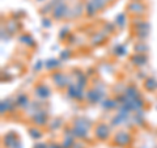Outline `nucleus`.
<instances>
[{"instance_id":"6","label":"nucleus","mask_w":157,"mask_h":148,"mask_svg":"<svg viewBox=\"0 0 157 148\" xmlns=\"http://www.w3.org/2000/svg\"><path fill=\"white\" fill-rule=\"evenodd\" d=\"M66 13H67V7H66L64 3H60L59 6L55 7V9H54V17L55 18H62Z\"/></svg>"},{"instance_id":"8","label":"nucleus","mask_w":157,"mask_h":148,"mask_svg":"<svg viewBox=\"0 0 157 148\" xmlns=\"http://www.w3.org/2000/svg\"><path fill=\"white\" fill-rule=\"evenodd\" d=\"M36 93L39 97H48V93H50V91H48V88L45 87V85H38L36 88Z\"/></svg>"},{"instance_id":"2","label":"nucleus","mask_w":157,"mask_h":148,"mask_svg":"<svg viewBox=\"0 0 157 148\" xmlns=\"http://www.w3.org/2000/svg\"><path fill=\"white\" fill-rule=\"evenodd\" d=\"M94 136L97 140L106 142L110 139V127L106 123H98L94 129Z\"/></svg>"},{"instance_id":"3","label":"nucleus","mask_w":157,"mask_h":148,"mask_svg":"<svg viewBox=\"0 0 157 148\" xmlns=\"http://www.w3.org/2000/svg\"><path fill=\"white\" fill-rule=\"evenodd\" d=\"M127 11L132 13L134 16H141L147 11V6L141 2V0H132L127 6Z\"/></svg>"},{"instance_id":"7","label":"nucleus","mask_w":157,"mask_h":148,"mask_svg":"<svg viewBox=\"0 0 157 148\" xmlns=\"http://www.w3.org/2000/svg\"><path fill=\"white\" fill-rule=\"evenodd\" d=\"M28 103H29V100H28V97L25 95H21V96L17 97L16 106H18V107H28Z\"/></svg>"},{"instance_id":"9","label":"nucleus","mask_w":157,"mask_h":148,"mask_svg":"<svg viewBox=\"0 0 157 148\" xmlns=\"http://www.w3.org/2000/svg\"><path fill=\"white\" fill-rule=\"evenodd\" d=\"M144 87H145V89H147V91L152 92V91L157 89V81L153 80V79H147L145 83H144Z\"/></svg>"},{"instance_id":"11","label":"nucleus","mask_w":157,"mask_h":148,"mask_svg":"<svg viewBox=\"0 0 157 148\" xmlns=\"http://www.w3.org/2000/svg\"><path fill=\"white\" fill-rule=\"evenodd\" d=\"M106 2H107V3H109V2H114V0H106Z\"/></svg>"},{"instance_id":"5","label":"nucleus","mask_w":157,"mask_h":148,"mask_svg":"<svg viewBox=\"0 0 157 148\" xmlns=\"http://www.w3.org/2000/svg\"><path fill=\"white\" fill-rule=\"evenodd\" d=\"M48 117L45 114V113H36V114H33V123L36 126H42L45 125L47 122Z\"/></svg>"},{"instance_id":"4","label":"nucleus","mask_w":157,"mask_h":148,"mask_svg":"<svg viewBox=\"0 0 157 148\" xmlns=\"http://www.w3.org/2000/svg\"><path fill=\"white\" fill-rule=\"evenodd\" d=\"M52 79H54V81H55V85L59 87V88H63V87L67 85V76L64 75V73L56 72L55 75L52 76Z\"/></svg>"},{"instance_id":"10","label":"nucleus","mask_w":157,"mask_h":148,"mask_svg":"<svg viewBox=\"0 0 157 148\" xmlns=\"http://www.w3.org/2000/svg\"><path fill=\"white\" fill-rule=\"evenodd\" d=\"M29 134H30V136L34 138V139H38V138L42 136V132H39V131L37 130V127H33V129L29 130Z\"/></svg>"},{"instance_id":"1","label":"nucleus","mask_w":157,"mask_h":148,"mask_svg":"<svg viewBox=\"0 0 157 148\" xmlns=\"http://www.w3.org/2000/svg\"><path fill=\"white\" fill-rule=\"evenodd\" d=\"M131 143H132V138L128 132H126V131L117 132V135L113 138V140H111L113 146H117V147H121V148L128 147V146H131Z\"/></svg>"}]
</instances>
